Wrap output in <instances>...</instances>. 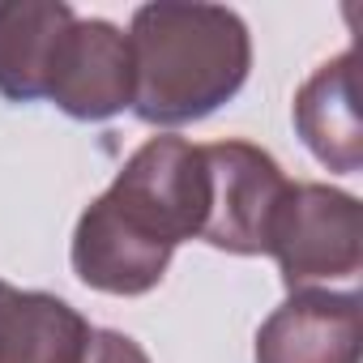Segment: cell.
<instances>
[{"mask_svg": "<svg viewBox=\"0 0 363 363\" xmlns=\"http://www.w3.org/2000/svg\"><path fill=\"white\" fill-rule=\"evenodd\" d=\"M103 193L171 248H179L184 240H201L210 214L206 150L189 137L158 133L124 158Z\"/></svg>", "mask_w": 363, "mask_h": 363, "instance_id": "cell-3", "label": "cell"}, {"mask_svg": "<svg viewBox=\"0 0 363 363\" xmlns=\"http://www.w3.org/2000/svg\"><path fill=\"white\" fill-rule=\"evenodd\" d=\"M291 120L308 154L337 171H363V124H359V90H354V52H337L333 60L316 65L303 86L295 90Z\"/></svg>", "mask_w": 363, "mask_h": 363, "instance_id": "cell-8", "label": "cell"}, {"mask_svg": "<svg viewBox=\"0 0 363 363\" xmlns=\"http://www.w3.org/2000/svg\"><path fill=\"white\" fill-rule=\"evenodd\" d=\"M82 363H150V354L141 350L137 337H128L120 329H94Z\"/></svg>", "mask_w": 363, "mask_h": 363, "instance_id": "cell-11", "label": "cell"}, {"mask_svg": "<svg viewBox=\"0 0 363 363\" xmlns=\"http://www.w3.org/2000/svg\"><path fill=\"white\" fill-rule=\"evenodd\" d=\"M257 363H363L354 291H291L257 329Z\"/></svg>", "mask_w": 363, "mask_h": 363, "instance_id": "cell-6", "label": "cell"}, {"mask_svg": "<svg viewBox=\"0 0 363 363\" xmlns=\"http://www.w3.org/2000/svg\"><path fill=\"white\" fill-rule=\"evenodd\" d=\"M265 257L278 261L286 291H333L363 269V210L354 193L316 179H291L274 214Z\"/></svg>", "mask_w": 363, "mask_h": 363, "instance_id": "cell-2", "label": "cell"}, {"mask_svg": "<svg viewBox=\"0 0 363 363\" xmlns=\"http://www.w3.org/2000/svg\"><path fill=\"white\" fill-rule=\"evenodd\" d=\"M175 248L162 244L158 235H150L141 223H133L107 193H99L77 227H73V244H69V261L73 274L103 295H120V299H137L150 295L171 265Z\"/></svg>", "mask_w": 363, "mask_h": 363, "instance_id": "cell-5", "label": "cell"}, {"mask_svg": "<svg viewBox=\"0 0 363 363\" xmlns=\"http://www.w3.org/2000/svg\"><path fill=\"white\" fill-rule=\"evenodd\" d=\"M94 325L52 291L0 278V363H82Z\"/></svg>", "mask_w": 363, "mask_h": 363, "instance_id": "cell-10", "label": "cell"}, {"mask_svg": "<svg viewBox=\"0 0 363 363\" xmlns=\"http://www.w3.org/2000/svg\"><path fill=\"white\" fill-rule=\"evenodd\" d=\"M201 150L210 167V214H206L201 240L218 252L265 257L274 214L291 189L286 171L269 150L240 137H227Z\"/></svg>", "mask_w": 363, "mask_h": 363, "instance_id": "cell-4", "label": "cell"}, {"mask_svg": "<svg viewBox=\"0 0 363 363\" xmlns=\"http://www.w3.org/2000/svg\"><path fill=\"white\" fill-rule=\"evenodd\" d=\"M133 116L154 128L197 124L227 107L252 73L248 22L227 5L154 0L133 9Z\"/></svg>", "mask_w": 363, "mask_h": 363, "instance_id": "cell-1", "label": "cell"}, {"mask_svg": "<svg viewBox=\"0 0 363 363\" xmlns=\"http://www.w3.org/2000/svg\"><path fill=\"white\" fill-rule=\"evenodd\" d=\"M48 103H56L65 116L99 124L133 107V56H128V35L107 22V18H77Z\"/></svg>", "mask_w": 363, "mask_h": 363, "instance_id": "cell-7", "label": "cell"}, {"mask_svg": "<svg viewBox=\"0 0 363 363\" xmlns=\"http://www.w3.org/2000/svg\"><path fill=\"white\" fill-rule=\"evenodd\" d=\"M73 22L65 0H0V94L9 103L48 99Z\"/></svg>", "mask_w": 363, "mask_h": 363, "instance_id": "cell-9", "label": "cell"}]
</instances>
